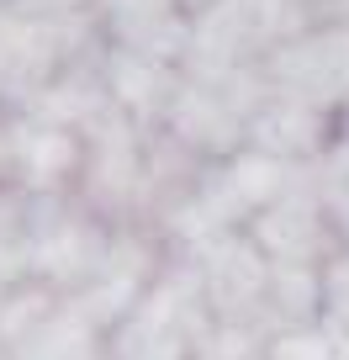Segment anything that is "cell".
I'll return each instance as SVG.
<instances>
[{
	"mask_svg": "<svg viewBox=\"0 0 349 360\" xmlns=\"http://www.w3.org/2000/svg\"><path fill=\"white\" fill-rule=\"evenodd\" d=\"M69 159H74V143H69L64 133H37V138H27V165H32V175H58Z\"/></svg>",
	"mask_w": 349,
	"mask_h": 360,
	"instance_id": "6da1fadb",
	"label": "cell"
},
{
	"mask_svg": "<svg viewBox=\"0 0 349 360\" xmlns=\"http://www.w3.org/2000/svg\"><path fill=\"white\" fill-rule=\"evenodd\" d=\"M270 360H349V355L323 334H286L281 345L270 349Z\"/></svg>",
	"mask_w": 349,
	"mask_h": 360,
	"instance_id": "7a4b0ae2",
	"label": "cell"
}]
</instances>
